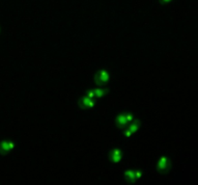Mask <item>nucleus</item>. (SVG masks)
<instances>
[{
	"instance_id": "f257e3e1",
	"label": "nucleus",
	"mask_w": 198,
	"mask_h": 185,
	"mask_svg": "<svg viewBox=\"0 0 198 185\" xmlns=\"http://www.w3.org/2000/svg\"><path fill=\"white\" fill-rule=\"evenodd\" d=\"M133 114L131 111H125L123 113H121L117 116L116 118H115V123H116L117 126H119V127L123 128V127H126V126L129 125V123H131V121H133Z\"/></svg>"
},
{
	"instance_id": "f03ea898",
	"label": "nucleus",
	"mask_w": 198,
	"mask_h": 185,
	"mask_svg": "<svg viewBox=\"0 0 198 185\" xmlns=\"http://www.w3.org/2000/svg\"><path fill=\"white\" fill-rule=\"evenodd\" d=\"M109 78H110V74H109V71L105 70V68H101V70H99L96 75L94 77L95 83L100 87H103L104 84H106L107 82L109 81Z\"/></svg>"
},
{
	"instance_id": "7ed1b4c3",
	"label": "nucleus",
	"mask_w": 198,
	"mask_h": 185,
	"mask_svg": "<svg viewBox=\"0 0 198 185\" xmlns=\"http://www.w3.org/2000/svg\"><path fill=\"white\" fill-rule=\"evenodd\" d=\"M16 148V143L10 140H2L0 141V154L1 155H7L8 153L14 150Z\"/></svg>"
},
{
	"instance_id": "20e7f679",
	"label": "nucleus",
	"mask_w": 198,
	"mask_h": 185,
	"mask_svg": "<svg viewBox=\"0 0 198 185\" xmlns=\"http://www.w3.org/2000/svg\"><path fill=\"white\" fill-rule=\"evenodd\" d=\"M140 126H141V121L139 120H134L133 121H131V123H130V125L128 126L127 129L124 131V136L126 138L131 137L133 134H135L139 130Z\"/></svg>"
},
{
	"instance_id": "39448f33",
	"label": "nucleus",
	"mask_w": 198,
	"mask_h": 185,
	"mask_svg": "<svg viewBox=\"0 0 198 185\" xmlns=\"http://www.w3.org/2000/svg\"><path fill=\"white\" fill-rule=\"evenodd\" d=\"M170 167V160L167 158L166 156H161L159 157L156 161V168L159 173H165L169 170Z\"/></svg>"
},
{
	"instance_id": "423d86ee",
	"label": "nucleus",
	"mask_w": 198,
	"mask_h": 185,
	"mask_svg": "<svg viewBox=\"0 0 198 185\" xmlns=\"http://www.w3.org/2000/svg\"><path fill=\"white\" fill-rule=\"evenodd\" d=\"M124 176L127 181L135 182L137 179H139L142 176V173L140 171H136L133 169H128L124 173Z\"/></svg>"
},
{
	"instance_id": "0eeeda50",
	"label": "nucleus",
	"mask_w": 198,
	"mask_h": 185,
	"mask_svg": "<svg viewBox=\"0 0 198 185\" xmlns=\"http://www.w3.org/2000/svg\"><path fill=\"white\" fill-rule=\"evenodd\" d=\"M78 105L82 109H91L95 105L94 98H89L88 96L85 95L83 98H79Z\"/></svg>"
},
{
	"instance_id": "6e6552de",
	"label": "nucleus",
	"mask_w": 198,
	"mask_h": 185,
	"mask_svg": "<svg viewBox=\"0 0 198 185\" xmlns=\"http://www.w3.org/2000/svg\"><path fill=\"white\" fill-rule=\"evenodd\" d=\"M109 159L112 163H119L121 160L123 159V150H121L120 148H115L109 151Z\"/></svg>"
},
{
	"instance_id": "1a4fd4ad",
	"label": "nucleus",
	"mask_w": 198,
	"mask_h": 185,
	"mask_svg": "<svg viewBox=\"0 0 198 185\" xmlns=\"http://www.w3.org/2000/svg\"><path fill=\"white\" fill-rule=\"evenodd\" d=\"M94 93H95V98H103V96L108 93V90L104 89L103 87L99 86V88H95L94 89Z\"/></svg>"
},
{
	"instance_id": "9d476101",
	"label": "nucleus",
	"mask_w": 198,
	"mask_h": 185,
	"mask_svg": "<svg viewBox=\"0 0 198 185\" xmlns=\"http://www.w3.org/2000/svg\"><path fill=\"white\" fill-rule=\"evenodd\" d=\"M86 96H88L89 98H95V93H94V89H92V90H89L88 92L86 93Z\"/></svg>"
},
{
	"instance_id": "9b49d317",
	"label": "nucleus",
	"mask_w": 198,
	"mask_h": 185,
	"mask_svg": "<svg viewBox=\"0 0 198 185\" xmlns=\"http://www.w3.org/2000/svg\"><path fill=\"white\" fill-rule=\"evenodd\" d=\"M172 0H159V2H161V4L163 5H166V4H168V3H170V2H171Z\"/></svg>"
}]
</instances>
